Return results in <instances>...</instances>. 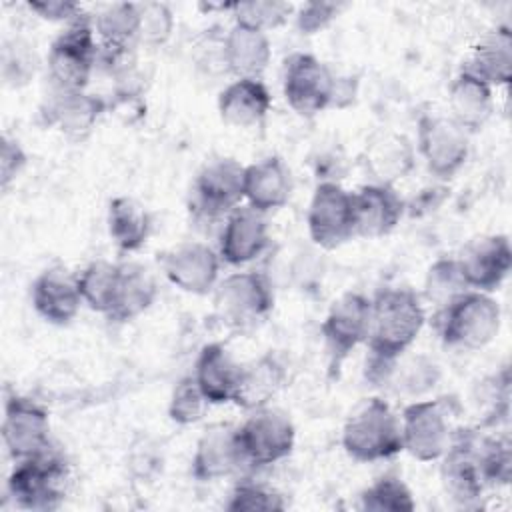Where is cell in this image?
Masks as SVG:
<instances>
[{
  "label": "cell",
  "mask_w": 512,
  "mask_h": 512,
  "mask_svg": "<svg viewBox=\"0 0 512 512\" xmlns=\"http://www.w3.org/2000/svg\"><path fill=\"white\" fill-rule=\"evenodd\" d=\"M268 242L266 214L244 204L226 216L218 240V254L230 266H244L256 260L268 248Z\"/></svg>",
  "instance_id": "obj_17"
},
{
  "label": "cell",
  "mask_w": 512,
  "mask_h": 512,
  "mask_svg": "<svg viewBox=\"0 0 512 512\" xmlns=\"http://www.w3.org/2000/svg\"><path fill=\"white\" fill-rule=\"evenodd\" d=\"M368 352L398 360L414 344L426 322L422 298L410 288H382L370 298Z\"/></svg>",
  "instance_id": "obj_1"
},
{
  "label": "cell",
  "mask_w": 512,
  "mask_h": 512,
  "mask_svg": "<svg viewBox=\"0 0 512 512\" xmlns=\"http://www.w3.org/2000/svg\"><path fill=\"white\" fill-rule=\"evenodd\" d=\"M208 406L210 402L202 394L194 376H186L172 390V396L168 402V416L172 422L180 426H190L204 418Z\"/></svg>",
  "instance_id": "obj_38"
},
{
  "label": "cell",
  "mask_w": 512,
  "mask_h": 512,
  "mask_svg": "<svg viewBox=\"0 0 512 512\" xmlns=\"http://www.w3.org/2000/svg\"><path fill=\"white\" fill-rule=\"evenodd\" d=\"M362 164L376 184L392 186L396 180L412 172L416 164V150L404 134L378 130L366 142Z\"/></svg>",
  "instance_id": "obj_22"
},
{
  "label": "cell",
  "mask_w": 512,
  "mask_h": 512,
  "mask_svg": "<svg viewBox=\"0 0 512 512\" xmlns=\"http://www.w3.org/2000/svg\"><path fill=\"white\" fill-rule=\"evenodd\" d=\"M454 402L446 398L412 400L400 414L402 446L420 462L440 460L458 432Z\"/></svg>",
  "instance_id": "obj_4"
},
{
  "label": "cell",
  "mask_w": 512,
  "mask_h": 512,
  "mask_svg": "<svg viewBox=\"0 0 512 512\" xmlns=\"http://www.w3.org/2000/svg\"><path fill=\"white\" fill-rule=\"evenodd\" d=\"M28 158L24 148L16 138H10L8 134L2 136V146H0V184L6 190L10 182L18 178V174L24 170Z\"/></svg>",
  "instance_id": "obj_42"
},
{
  "label": "cell",
  "mask_w": 512,
  "mask_h": 512,
  "mask_svg": "<svg viewBox=\"0 0 512 512\" xmlns=\"http://www.w3.org/2000/svg\"><path fill=\"white\" fill-rule=\"evenodd\" d=\"M106 110V102L98 94L86 90H54L42 116L48 126L56 128L70 140L86 138Z\"/></svg>",
  "instance_id": "obj_20"
},
{
  "label": "cell",
  "mask_w": 512,
  "mask_h": 512,
  "mask_svg": "<svg viewBox=\"0 0 512 512\" xmlns=\"http://www.w3.org/2000/svg\"><path fill=\"white\" fill-rule=\"evenodd\" d=\"M492 92L494 88L486 82L460 70L448 88V116L466 132L480 130L492 114Z\"/></svg>",
  "instance_id": "obj_31"
},
{
  "label": "cell",
  "mask_w": 512,
  "mask_h": 512,
  "mask_svg": "<svg viewBox=\"0 0 512 512\" xmlns=\"http://www.w3.org/2000/svg\"><path fill=\"white\" fill-rule=\"evenodd\" d=\"M242 364L220 342L202 346L194 362V380L210 404L234 402Z\"/></svg>",
  "instance_id": "obj_25"
},
{
  "label": "cell",
  "mask_w": 512,
  "mask_h": 512,
  "mask_svg": "<svg viewBox=\"0 0 512 512\" xmlns=\"http://www.w3.org/2000/svg\"><path fill=\"white\" fill-rule=\"evenodd\" d=\"M244 466L264 468L290 456L296 444V428L288 414L264 406L250 410V416L236 428Z\"/></svg>",
  "instance_id": "obj_7"
},
{
  "label": "cell",
  "mask_w": 512,
  "mask_h": 512,
  "mask_svg": "<svg viewBox=\"0 0 512 512\" xmlns=\"http://www.w3.org/2000/svg\"><path fill=\"white\" fill-rule=\"evenodd\" d=\"M212 292L216 314L230 328H252L274 308L272 284L258 272H232Z\"/></svg>",
  "instance_id": "obj_8"
},
{
  "label": "cell",
  "mask_w": 512,
  "mask_h": 512,
  "mask_svg": "<svg viewBox=\"0 0 512 512\" xmlns=\"http://www.w3.org/2000/svg\"><path fill=\"white\" fill-rule=\"evenodd\" d=\"M272 106V96L260 78H236L218 96V112L232 128H254L262 124Z\"/></svg>",
  "instance_id": "obj_26"
},
{
  "label": "cell",
  "mask_w": 512,
  "mask_h": 512,
  "mask_svg": "<svg viewBox=\"0 0 512 512\" xmlns=\"http://www.w3.org/2000/svg\"><path fill=\"white\" fill-rule=\"evenodd\" d=\"M438 332L446 346L480 350L500 332L502 310L492 294L466 290L438 312Z\"/></svg>",
  "instance_id": "obj_3"
},
{
  "label": "cell",
  "mask_w": 512,
  "mask_h": 512,
  "mask_svg": "<svg viewBox=\"0 0 512 512\" xmlns=\"http://www.w3.org/2000/svg\"><path fill=\"white\" fill-rule=\"evenodd\" d=\"M370 306L372 302L368 296L360 292H346L328 308L322 322V336L336 364L368 340Z\"/></svg>",
  "instance_id": "obj_16"
},
{
  "label": "cell",
  "mask_w": 512,
  "mask_h": 512,
  "mask_svg": "<svg viewBox=\"0 0 512 512\" xmlns=\"http://www.w3.org/2000/svg\"><path fill=\"white\" fill-rule=\"evenodd\" d=\"M100 46L86 16L70 22L50 44L46 66L54 90H86L98 64Z\"/></svg>",
  "instance_id": "obj_5"
},
{
  "label": "cell",
  "mask_w": 512,
  "mask_h": 512,
  "mask_svg": "<svg viewBox=\"0 0 512 512\" xmlns=\"http://www.w3.org/2000/svg\"><path fill=\"white\" fill-rule=\"evenodd\" d=\"M292 190L290 168L278 156H268L244 168V202L262 214L286 206Z\"/></svg>",
  "instance_id": "obj_23"
},
{
  "label": "cell",
  "mask_w": 512,
  "mask_h": 512,
  "mask_svg": "<svg viewBox=\"0 0 512 512\" xmlns=\"http://www.w3.org/2000/svg\"><path fill=\"white\" fill-rule=\"evenodd\" d=\"M336 74L316 56L296 52L284 62L282 92L288 106L300 116H316L334 106Z\"/></svg>",
  "instance_id": "obj_9"
},
{
  "label": "cell",
  "mask_w": 512,
  "mask_h": 512,
  "mask_svg": "<svg viewBox=\"0 0 512 512\" xmlns=\"http://www.w3.org/2000/svg\"><path fill=\"white\" fill-rule=\"evenodd\" d=\"M354 232L362 238H382L390 234L404 216V200L386 184H364L352 192Z\"/></svg>",
  "instance_id": "obj_19"
},
{
  "label": "cell",
  "mask_w": 512,
  "mask_h": 512,
  "mask_svg": "<svg viewBox=\"0 0 512 512\" xmlns=\"http://www.w3.org/2000/svg\"><path fill=\"white\" fill-rule=\"evenodd\" d=\"M118 274L120 264L108 260H94L84 266L82 272L76 276L82 302L94 312L108 316L118 284Z\"/></svg>",
  "instance_id": "obj_34"
},
{
  "label": "cell",
  "mask_w": 512,
  "mask_h": 512,
  "mask_svg": "<svg viewBox=\"0 0 512 512\" xmlns=\"http://www.w3.org/2000/svg\"><path fill=\"white\" fill-rule=\"evenodd\" d=\"M148 210L130 196H116L108 206V234L124 252L140 250L150 236Z\"/></svg>",
  "instance_id": "obj_33"
},
{
  "label": "cell",
  "mask_w": 512,
  "mask_h": 512,
  "mask_svg": "<svg viewBox=\"0 0 512 512\" xmlns=\"http://www.w3.org/2000/svg\"><path fill=\"white\" fill-rule=\"evenodd\" d=\"M226 508L232 510V512H254V510H266V512H272V510H284L286 504H284V498L282 494H278L274 488L266 486V484H260V482H240L228 502H226Z\"/></svg>",
  "instance_id": "obj_40"
},
{
  "label": "cell",
  "mask_w": 512,
  "mask_h": 512,
  "mask_svg": "<svg viewBox=\"0 0 512 512\" xmlns=\"http://www.w3.org/2000/svg\"><path fill=\"white\" fill-rule=\"evenodd\" d=\"M156 298L158 286L148 268L136 262H124L120 264L112 308L106 318L114 322H130L150 310Z\"/></svg>",
  "instance_id": "obj_30"
},
{
  "label": "cell",
  "mask_w": 512,
  "mask_h": 512,
  "mask_svg": "<svg viewBox=\"0 0 512 512\" xmlns=\"http://www.w3.org/2000/svg\"><path fill=\"white\" fill-rule=\"evenodd\" d=\"M92 28L100 50L106 58H118L130 54L134 44L140 40V12L138 4L116 2L102 8L94 20Z\"/></svg>",
  "instance_id": "obj_29"
},
{
  "label": "cell",
  "mask_w": 512,
  "mask_h": 512,
  "mask_svg": "<svg viewBox=\"0 0 512 512\" xmlns=\"http://www.w3.org/2000/svg\"><path fill=\"white\" fill-rule=\"evenodd\" d=\"M244 466L236 428L232 426H210L200 440L192 456V474L200 482H214L230 476L234 470Z\"/></svg>",
  "instance_id": "obj_24"
},
{
  "label": "cell",
  "mask_w": 512,
  "mask_h": 512,
  "mask_svg": "<svg viewBox=\"0 0 512 512\" xmlns=\"http://www.w3.org/2000/svg\"><path fill=\"white\" fill-rule=\"evenodd\" d=\"M220 262V254L208 244L186 240L164 254L162 270L168 282L182 292L204 296L218 284Z\"/></svg>",
  "instance_id": "obj_15"
},
{
  "label": "cell",
  "mask_w": 512,
  "mask_h": 512,
  "mask_svg": "<svg viewBox=\"0 0 512 512\" xmlns=\"http://www.w3.org/2000/svg\"><path fill=\"white\" fill-rule=\"evenodd\" d=\"M338 14V6L332 2H308L296 16V26L302 34H316L324 30Z\"/></svg>",
  "instance_id": "obj_43"
},
{
  "label": "cell",
  "mask_w": 512,
  "mask_h": 512,
  "mask_svg": "<svg viewBox=\"0 0 512 512\" xmlns=\"http://www.w3.org/2000/svg\"><path fill=\"white\" fill-rule=\"evenodd\" d=\"M416 154L436 178H452L468 160L470 132L444 114H424L418 120Z\"/></svg>",
  "instance_id": "obj_10"
},
{
  "label": "cell",
  "mask_w": 512,
  "mask_h": 512,
  "mask_svg": "<svg viewBox=\"0 0 512 512\" xmlns=\"http://www.w3.org/2000/svg\"><path fill=\"white\" fill-rule=\"evenodd\" d=\"M30 12L48 22H74L82 16V8L76 2L66 0H32L26 4Z\"/></svg>",
  "instance_id": "obj_44"
},
{
  "label": "cell",
  "mask_w": 512,
  "mask_h": 512,
  "mask_svg": "<svg viewBox=\"0 0 512 512\" xmlns=\"http://www.w3.org/2000/svg\"><path fill=\"white\" fill-rule=\"evenodd\" d=\"M438 366L426 356H412L396 360L390 382L396 384L398 392H406L410 396H420L430 390L438 380Z\"/></svg>",
  "instance_id": "obj_37"
},
{
  "label": "cell",
  "mask_w": 512,
  "mask_h": 512,
  "mask_svg": "<svg viewBox=\"0 0 512 512\" xmlns=\"http://www.w3.org/2000/svg\"><path fill=\"white\" fill-rule=\"evenodd\" d=\"M232 10L236 16V24H244L268 34V30L282 26L294 8L292 4L278 0H252L236 2Z\"/></svg>",
  "instance_id": "obj_39"
},
{
  "label": "cell",
  "mask_w": 512,
  "mask_h": 512,
  "mask_svg": "<svg viewBox=\"0 0 512 512\" xmlns=\"http://www.w3.org/2000/svg\"><path fill=\"white\" fill-rule=\"evenodd\" d=\"M244 168L234 158H214L196 174L194 206L202 216L220 218L244 202Z\"/></svg>",
  "instance_id": "obj_13"
},
{
  "label": "cell",
  "mask_w": 512,
  "mask_h": 512,
  "mask_svg": "<svg viewBox=\"0 0 512 512\" xmlns=\"http://www.w3.org/2000/svg\"><path fill=\"white\" fill-rule=\"evenodd\" d=\"M306 224L316 246L334 250L346 244L356 236L352 192L344 190L338 182H318L308 204Z\"/></svg>",
  "instance_id": "obj_11"
},
{
  "label": "cell",
  "mask_w": 512,
  "mask_h": 512,
  "mask_svg": "<svg viewBox=\"0 0 512 512\" xmlns=\"http://www.w3.org/2000/svg\"><path fill=\"white\" fill-rule=\"evenodd\" d=\"M272 58L266 32L236 24L222 38V62L236 78H260Z\"/></svg>",
  "instance_id": "obj_27"
},
{
  "label": "cell",
  "mask_w": 512,
  "mask_h": 512,
  "mask_svg": "<svg viewBox=\"0 0 512 512\" xmlns=\"http://www.w3.org/2000/svg\"><path fill=\"white\" fill-rule=\"evenodd\" d=\"M68 466L50 448L38 456L16 460L8 476V494L26 510H52L66 494Z\"/></svg>",
  "instance_id": "obj_6"
},
{
  "label": "cell",
  "mask_w": 512,
  "mask_h": 512,
  "mask_svg": "<svg viewBox=\"0 0 512 512\" xmlns=\"http://www.w3.org/2000/svg\"><path fill=\"white\" fill-rule=\"evenodd\" d=\"M470 290L494 292L512 268V246L506 234H486L470 240L456 256Z\"/></svg>",
  "instance_id": "obj_14"
},
{
  "label": "cell",
  "mask_w": 512,
  "mask_h": 512,
  "mask_svg": "<svg viewBox=\"0 0 512 512\" xmlns=\"http://www.w3.org/2000/svg\"><path fill=\"white\" fill-rule=\"evenodd\" d=\"M30 298L36 314L54 326L70 324L84 304L76 276L64 268H48L38 274L32 282Z\"/></svg>",
  "instance_id": "obj_21"
},
{
  "label": "cell",
  "mask_w": 512,
  "mask_h": 512,
  "mask_svg": "<svg viewBox=\"0 0 512 512\" xmlns=\"http://www.w3.org/2000/svg\"><path fill=\"white\" fill-rule=\"evenodd\" d=\"M440 462V482L448 498L458 506L474 504L482 496L486 482L472 450L470 428H458L452 446Z\"/></svg>",
  "instance_id": "obj_18"
},
{
  "label": "cell",
  "mask_w": 512,
  "mask_h": 512,
  "mask_svg": "<svg viewBox=\"0 0 512 512\" xmlns=\"http://www.w3.org/2000/svg\"><path fill=\"white\" fill-rule=\"evenodd\" d=\"M140 40L146 46H162L174 30V14L162 2L138 4Z\"/></svg>",
  "instance_id": "obj_41"
},
{
  "label": "cell",
  "mask_w": 512,
  "mask_h": 512,
  "mask_svg": "<svg viewBox=\"0 0 512 512\" xmlns=\"http://www.w3.org/2000/svg\"><path fill=\"white\" fill-rule=\"evenodd\" d=\"M360 508L372 512H410L416 508V502L402 478L386 474L360 494Z\"/></svg>",
  "instance_id": "obj_35"
},
{
  "label": "cell",
  "mask_w": 512,
  "mask_h": 512,
  "mask_svg": "<svg viewBox=\"0 0 512 512\" xmlns=\"http://www.w3.org/2000/svg\"><path fill=\"white\" fill-rule=\"evenodd\" d=\"M468 284L460 272L456 258H438L426 272L424 296L438 308L448 306L454 298L464 294Z\"/></svg>",
  "instance_id": "obj_36"
},
{
  "label": "cell",
  "mask_w": 512,
  "mask_h": 512,
  "mask_svg": "<svg viewBox=\"0 0 512 512\" xmlns=\"http://www.w3.org/2000/svg\"><path fill=\"white\" fill-rule=\"evenodd\" d=\"M462 72L486 82L490 88L506 86L512 78V34L496 28L482 36L470 50Z\"/></svg>",
  "instance_id": "obj_28"
},
{
  "label": "cell",
  "mask_w": 512,
  "mask_h": 512,
  "mask_svg": "<svg viewBox=\"0 0 512 512\" xmlns=\"http://www.w3.org/2000/svg\"><path fill=\"white\" fill-rule=\"evenodd\" d=\"M342 448L358 462L388 460L404 450L400 416L382 398L358 404L342 428Z\"/></svg>",
  "instance_id": "obj_2"
},
{
  "label": "cell",
  "mask_w": 512,
  "mask_h": 512,
  "mask_svg": "<svg viewBox=\"0 0 512 512\" xmlns=\"http://www.w3.org/2000/svg\"><path fill=\"white\" fill-rule=\"evenodd\" d=\"M286 372L280 360L272 354H262L256 360L242 364L234 404L244 410L270 406L272 398L284 386Z\"/></svg>",
  "instance_id": "obj_32"
},
{
  "label": "cell",
  "mask_w": 512,
  "mask_h": 512,
  "mask_svg": "<svg viewBox=\"0 0 512 512\" xmlns=\"http://www.w3.org/2000/svg\"><path fill=\"white\" fill-rule=\"evenodd\" d=\"M2 442L14 460L38 456L50 448L48 412L24 396H8L4 402Z\"/></svg>",
  "instance_id": "obj_12"
}]
</instances>
